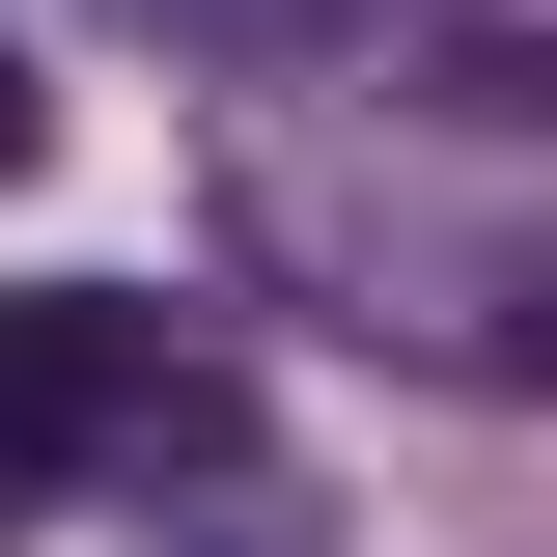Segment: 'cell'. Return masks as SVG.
Wrapping results in <instances>:
<instances>
[{
  "instance_id": "3",
  "label": "cell",
  "mask_w": 557,
  "mask_h": 557,
  "mask_svg": "<svg viewBox=\"0 0 557 557\" xmlns=\"http://www.w3.org/2000/svg\"><path fill=\"white\" fill-rule=\"evenodd\" d=\"M0 168H57V84H28V57H0Z\"/></svg>"
},
{
  "instance_id": "1",
  "label": "cell",
  "mask_w": 557,
  "mask_h": 557,
  "mask_svg": "<svg viewBox=\"0 0 557 557\" xmlns=\"http://www.w3.org/2000/svg\"><path fill=\"white\" fill-rule=\"evenodd\" d=\"M223 335L139 278H0V474H223Z\"/></svg>"
},
{
  "instance_id": "2",
  "label": "cell",
  "mask_w": 557,
  "mask_h": 557,
  "mask_svg": "<svg viewBox=\"0 0 557 557\" xmlns=\"http://www.w3.org/2000/svg\"><path fill=\"white\" fill-rule=\"evenodd\" d=\"M168 557H335V502H278V474H223V502H196Z\"/></svg>"
}]
</instances>
